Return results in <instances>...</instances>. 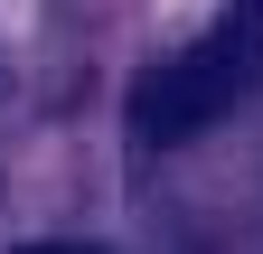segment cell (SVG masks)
I'll use <instances>...</instances> for the list:
<instances>
[{
    "label": "cell",
    "mask_w": 263,
    "mask_h": 254,
    "mask_svg": "<svg viewBox=\"0 0 263 254\" xmlns=\"http://www.w3.org/2000/svg\"><path fill=\"white\" fill-rule=\"evenodd\" d=\"M19 254H94V245H19Z\"/></svg>",
    "instance_id": "obj_2"
},
{
    "label": "cell",
    "mask_w": 263,
    "mask_h": 254,
    "mask_svg": "<svg viewBox=\"0 0 263 254\" xmlns=\"http://www.w3.org/2000/svg\"><path fill=\"white\" fill-rule=\"evenodd\" d=\"M245 76H254V47L235 38V28H226V38H197V47L170 57V66H151V76H141V94H132V132H141L151 151H160V141L207 132V122L235 113Z\"/></svg>",
    "instance_id": "obj_1"
}]
</instances>
